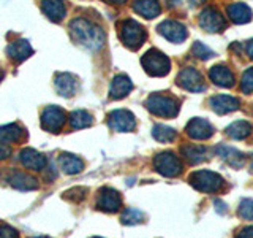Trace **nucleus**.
I'll use <instances>...</instances> for the list:
<instances>
[{"mask_svg":"<svg viewBox=\"0 0 253 238\" xmlns=\"http://www.w3.org/2000/svg\"><path fill=\"white\" fill-rule=\"evenodd\" d=\"M70 32L71 37L76 43H79L81 46L87 48L90 51H98L105 45L106 35L103 29L97 24L90 22L89 19L84 18H76L71 21L70 24Z\"/></svg>","mask_w":253,"mask_h":238,"instance_id":"nucleus-1","label":"nucleus"},{"mask_svg":"<svg viewBox=\"0 0 253 238\" xmlns=\"http://www.w3.org/2000/svg\"><path fill=\"white\" fill-rule=\"evenodd\" d=\"M119 34H121L122 43L133 51L139 50L147 37L144 27L134 19H125L119 24Z\"/></svg>","mask_w":253,"mask_h":238,"instance_id":"nucleus-2","label":"nucleus"},{"mask_svg":"<svg viewBox=\"0 0 253 238\" xmlns=\"http://www.w3.org/2000/svg\"><path fill=\"white\" fill-rule=\"evenodd\" d=\"M146 107L150 113L160 118H174L179 113V102L163 94H152L146 100Z\"/></svg>","mask_w":253,"mask_h":238,"instance_id":"nucleus-3","label":"nucleus"},{"mask_svg":"<svg viewBox=\"0 0 253 238\" xmlns=\"http://www.w3.org/2000/svg\"><path fill=\"white\" fill-rule=\"evenodd\" d=\"M188 182L195 189L201 190V192H208V194L218 192V190L225 184L223 178H221L218 173H213V172H209V170L193 172L188 177Z\"/></svg>","mask_w":253,"mask_h":238,"instance_id":"nucleus-4","label":"nucleus"},{"mask_svg":"<svg viewBox=\"0 0 253 238\" xmlns=\"http://www.w3.org/2000/svg\"><path fill=\"white\" fill-rule=\"evenodd\" d=\"M141 63L150 76H165L169 73L171 68L169 59L158 50H149L142 56Z\"/></svg>","mask_w":253,"mask_h":238,"instance_id":"nucleus-5","label":"nucleus"},{"mask_svg":"<svg viewBox=\"0 0 253 238\" xmlns=\"http://www.w3.org/2000/svg\"><path fill=\"white\" fill-rule=\"evenodd\" d=\"M154 167L158 173L168 178L177 177L182 172V162L179 161V157L176 154L171 153V151H165V153L157 154L154 159Z\"/></svg>","mask_w":253,"mask_h":238,"instance_id":"nucleus-6","label":"nucleus"},{"mask_svg":"<svg viewBox=\"0 0 253 238\" xmlns=\"http://www.w3.org/2000/svg\"><path fill=\"white\" fill-rule=\"evenodd\" d=\"M108 124L116 132H131L136 127V119L128 110H114L108 115Z\"/></svg>","mask_w":253,"mask_h":238,"instance_id":"nucleus-7","label":"nucleus"},{"mask_svg":"<svg viewBox=\"0 0 253 238\" xmlns=\"http://www.w3.org/2000/svg\"><path fill=\"white\" fill-rule=\"evenodd\" d=\"M177 84L190 92H203L206 89L203 75L193 67L180 70V73L177 75Z\"/></svg>","mask_w":253,"mask_h":238,"instance_id":"nucleus-8","label":"nucleus"},{"mask_svg":"<svg viewBox=\"0 0 253 238\" xmlns=\"http://www.w3.org/2000/svg\"><path fill=\"white\" fill-rule=\"evenodd\" d=\"M97 208L105 213H117L122 208V198L113 187H101L97 197Z\"/></svg>","mask_w":253,"mask_h":238,"instance_id":"nucleus-9","label":"nucleus"},{"mask_svg":"<svg viewBox=\"0 0 253 238\" xmlns=\"http://www.w3.org/2000/svg\"><path fill=\"white\" fill-rule=\"evenodd\" d=\"M67 121L65 111L59 107H47L42 115V127L47 132H59Z\"/></svg>","mask_w":253,"mask_h":238,"instance_id":"nucleus-10","label":"nucleus"},{"mask_svg":"<svg viewBox=\"0 0 253 238\" xmlns=\"http://www.w3.org/2000/svg\"><path fill=\"white\" fill-rule=\"evenodd\" d=\"M200 26L206 30V32H221L226 26V21L223 16L220 14V11H217L215 8H204L200 14Z\"/></svg>","mask_w":253,"mask_h":238,"instance_id":"nucleus-11","label":"nucleus"},{"mask_svg":"<svg viewBox=\"0 0 253 238\" xmlns=\"http://www.w3.org/2000/svg\"><path fill=\"white\" fill-rule=\"evenodd\" d=\"M158 32L172 43H182L187 38V29L184 24H180L177 21H163L160 26H158Z\"/></svg>","mask_w":253,"mask_h":238,"instance_id":"nucleus-12","label":"nucleus"},{"mask_svg":"<svg viewBox=\"0 0 253 238\" xmlns=\"http://www.w3.org/2000/svg\"><path fill=\"white\" fill-rule=\"evenodd\" d=\"M187 133L190 138L193 140H208L213 135V127L208 121V119L203 118H193L192 121L187 124Z\"/></svg>","mask_w":253,"mask_h":238,"instance_id":"nucleus-13","label":"nucleus"},{"mask_svg":"<svg viewBox=\"0 0 253 238\" xmlns=\"http://www.w3.org/2000/svg\"><path fill=\"white\" fill-rule=\"evenodd\" d=\"M19 161L22 162V165L26 167V169H30V170H43L47 165V159L42 153H38L37 149H32V148H24L21 151Z\"/></svg>","mask_w":253,"mask_h":238,"instance_id":"nucleus-14","label":"nucleus"},{"mask_svg":"<svg viewBox=\"0 0 253 238\" xmlns=\"http://www.w3.org/2000/svg\"><path fill=\"white\" fill-rule=\"evenodd\" d=\"M209 103L217 115L231 113V111H236L241 107L239 100H237L236 97H231V95H213V97L209 100Z\"/></svg>","mask_w":253,"mask_h":238,"instance_id":"nucleus-15","label":"nucleus"},{"mask_svg":"<svg viewBox=\"0 0 253 238\" xmlns=\"http://www.w3.org/2000/svg\"><path fill=\"white\" fill-rule=\"evenodd\" d=\"M55 89L62 97H73L78 91V79L71 73H59L55 76Z\"/></svg>","mask_w":253,"mask_h":238,"instance_id":"nucleus-16","label":"nucleus"},{"mask_svg":"<svg viewBox=\"0 0 253 238\" xmlns=\"http://www.w3.org/2000/svg\"><path fill=\"white\" fill-rule=\"evenodd\" d=\"M133 89V83L131 79L126 75H117L114 76V79L111 81V87H109V97L119 100L124 99L126 94L131 92Z\"/></svg>","mask_w":253,"mask_h":238,"instance_id":"nucleus-17","label":"nucleus"},{"mask_svg":"<svg viewBox=\"0 0 253 238\" xmlns=\"http://www.w3.org/2000/svg\"><path fill=\"white\" fill-rule=\"evenodd\" d=\"M42 10L54 22L62 21L67 14V6L63 0H42Z\"/></svg>","mask_w":253,"mask_h":238,"instance_id":"nucleus-18","label":"nucleus"},{"mask_svg":"<svg viewBox=\"0 0 253 238\" xmlns=\"http://www.w3.org/2000/svg\"><path fill=\"white\" fill-rule=\"evenodd\" d=\"M32 53H34V50H32V46L27 40H16V42H11L6 46V54L10 56L14 62L26 60L27 58H30Z\"/></svg>","mask_w":253,"mask_h":238,"instance_id":"nucleus-19","label":"nucleus"},{"mask_svg":"<svg viewBox=\"0 0 253 238\" xmlns=\"http://www.w3.org/2000/svg\"><path fill=\"white\" fill-rule=\"evenodd\" d=\"M133 10L139 16L146 19H154L162 13V8L158 0H134L133 2Z\"/></svg>","mask_w":253,"mask_h":238,"instance_id":"nucleus-20","label":"nucleus"},{"mask_svg":"<svg viewBox=\"0 0 253 238\" xmlns=\"http://www.w3.org/2000/svg\"><path fill=\"white\" fill-rule=\"evenodd\" d=\"M215 153L223 159L229 167H233V169H241V167L244 165V154L241 153V151H237L236 148L220 145L215 148Z\"/></svg>","mask_w":253,"mask_h":238,"instance_id":"nucleus-21","label":"nucleus"},{"mask_svg":"<svg viewBox=\"0 0 253 238\" xmlns=\"http://www.w3.org/2000/svg\"><path fill=\"white\" fill-rule=\"evenodd\" d=\"M209 76L213 83L220 87H231L234 86V75L233 71L225 65H215L209 71Z\"/></svg>","mask_w":253,"mask_h":238,"instance_id":"nucleus-22","label":"nucleus"},{"mask_svg":"<svg viewBox=\"0 0 253 238\" xmlns=\"http://www.w3.org/2000/svg\"><path fill=\"white\" fill-rule=\"evenodd\" d=\"M8 182H10L14 189H19V190H34L38 187V181L24 172H14L13 175H10V177H8Z\"/></svg>","mask_w":253,"mask_h":238,"instance_id":"nucleus-23","label":"nucleus"},{"mask_svg":"<svg viewBox=\"0 0 253 238\" xmlns=\"http://www.w3.org/2000/svg\"><path fill=\"white\" fill-rule=\"evenodd\" d=\"M57 162H59V167L63 170V173H67V175H78L84 169V162L81 159L68 153L60 154Z\"/></svg>","mask_w":253,"mask_h":238,"instance_id":"nucleus-24","label":"nucleus"},{"mask_svg":"<svg viewBox=\"0 0 253 238\" xmlns=\"http://www.w3.org/2000/svg\"><path fill=\"white\" fill-rule=\"evenodd\" d=\"M228 16L234 24H247L252 19V10L245 3H233L228 6Z\"/></svg>","mask_w":253,"mask_h":238,"instance_id":"nucleus-25","label":"nucleus"},{"mask_svg":"<svg viewBox=\"0 0 253 238\" xmlns=\"http://www.w3.org/2000/svg\"><path fill=\"white\" fill-rule=\"evenodd\" d=\"M182 154L188 161V164L196 165L208 159V149L201 145H185L182 146Z\"/></svg>","mask_w":253,"mask_h":238,"instance_id":"nucleus-26","label":"nucleus"},{"mask_svg":"<svg viewBox=\"0 0 253 238\" xmlns=\"http://www.w3.org/2000/svg\"><path fill=\"white\" fill-rule=\"evenodd\" d=\"M252 124L247 121H236L229 127H226V133L234 140H245L252 133Z\"/></svg>","mask_w":253,"mask_h":238,"instance_id":"nucleus-27","label":"nucleus"},{"mask_svg":"<svg viewBox=\"0 0 253 238\" xmlns=\"http://www.w3.org/2000/svg\"><path fill=\"white\" fill-rule=\"evenodd\" d=\"M22 129L18 124H6L0 125V141L2 143H16L21 140Z\"/></svg>","mask_w":253,"mask_h":238,"instance_id":"nucleus-28","label":"nucleus"},{"mask_svg":"<svg viewBox=\"0 0 253 238\" xmlns=\"http://www.w3.org/2000/svg\"><path fill=\"white\" fill-rule=\"evenodd\" d=\"M93 122V118L90 113H87L84 110H78L73 111L70 116V124L73 129H85V127H90Z\"/></svg>","mask_w":253,"mask_h":238,"instance_id":"nucleus-29","label":"nucleus"},{"mask_svg":"<svg viewBox=\"0 0 253 238\" xmlns=\"http://www.w3.org/2000/svg\"><path fill=\"white\" fill-rule=\"evenodd\" d=\"M152 137L160 143H169L176 138V130L171 129V127H168V125L157 124L152 129Z\"/></svg>","mask_w":253,"mask_h":238,"instance_id":"nucleus-30","label":"nucleus"},{"mask_svg":"<svg viewBox=\"0 0 253 238\" xmlns=\"http://www.w3.org/2000/svg\"><path fill=\"white\" fill-rule=\"evenodd\" d=\"M121 221L122 224L125 226H134V224H141L142 221H144V214H142L139 210L136 208H126L122 216H121Z\"/></svg>","mask_w":253,"mask_h":238,"instance_id":"nucleus-31","label":"nucleus"},{"mask_svg":"<svg viewBox=\"0 0 253 238\" xmlns=\"http://www.w3.org/2000/svg\"><path fill=\"white\" fill-rule=\"evenodd\" d=\"M192 53H193V56H196V58L201 59V60H208V59H211V58L215 56L212 50H209V48L206 45H203L201 42H195L193 43Z\"/></svg>","mask_w":253,"mask_h":238,"instance_id":"nucleus-32","label":"nucleus"},{"mask_svg":"<svg viewBox=\"0 0 253 238\" xmlns=\"http://www.w3.org/2000/svg\"><path fill=\"white\" fill-rule=\"evenodd\" d=\"M239 216L242 219L253 221V200L252 198H242L239 203Z\"/></svg>","mask_w":253,"mask_h":238,"instance_id":"nucleus-33","label":"nucleus"},{"mask_svg":"<svg viewBox=\"0 0 253 238\" xmlns=\"http://www.w3.org/2000/svg\"><path fill=\"white\" fill-rule=\"evenodd\" d=\"M241 91L244 94H252L253 92V67L244 71L242 79H241Z\"/></svg>","mask_w":253,"mask_h":238,"instance_id":"nucleus-34","label":"nucleus"},{"mask_svg":"<svg viewBox=\"0 0 253 238\" xmlns=\"http://www.w3.org/2000/svg\"><path fill=\"white\" fill-rule=\"evenodd\" d=\"M0 238H19L18 232L10 226H0Z\"/></svg>","mask_w":253,"mask_h":238,"instance_id":"nucleus-35","label":"nucleus"},{"mask_svg":"<svg viewBox=\"0 0 253 238\" xmlns=\"http://www.w3.org/2000/svg\"><path fill=\"white\" fill-rule=\"evenodd\" d=\"M236 238H253V226H247L237 232Z\"/></svg>","mask_w":253,"mask_h":238,"instance_id":"nucleus-36","label":"nucleus"},{"mask_svg":"<svg viewBox=\"0 0 253 238\" xmlns=\"http://www.w3.org/2000/svg\"><path fill=\"white\" fill-rule=\"evenodd\" d=\"M10 154H11V149L6 145H2V143H0V161H2V159H6Z\"/></svg>","mask_w":253,"mask_h":238,"instance_id":"nucleus-37","label":"nucleus"},{"mask_svg":"<svg viewBox=\"0 0 253 238\" xmlns=\"http://www.w3.org/2000/svg\"><path fill=\"white\" fill-rule=\"evenodd\" d=\"M215 208H217V211L220 213V214H223V213H226V205L221 202V200H215Z\"/></svg>","mask_w":253,"mask_h":238,"instance_id":"nucleus-38","label":"nucleus"},{"mask_svg":"<svg viewBox=\"0 0 253 238\" xmlns=\"http://www.w3.org/2000/svg\"><path fill=\"white\" fill-rule=\"evenodd\" d=\"M247 54L253 59V40H250V42L247 43Z\"/></svg>","mask_w":253,"mask_h":238,"instance_id":"nucleus-39","label":"nucleus"},{"mask_svg":"<svg viewBox=\"0 0 253 238\" xmlns=\"http://www.w3.org/2000/svg\"><path fill=\"white\" fill-rule=\"evenodd\" d=\"M105 2H108V3H124L125 0H105Z\"/></svg>","mask_w":253,"mask_h":238,"instance_id":"nucleus-40","label":"nucleus"},{"mask_svg":"<svg viewBox=\"0 0 253 238\" xmlns=\"http://www.w3.org/2000/svg\"><path fill=\"white\" fill-rule=\"evenodd\" d=\"M2 78H3V70L0 68V79H2Z\"/></svg>","mask_w":253,"mask_h":238,"instance_id":"nucleus-41","label":"nucleus"},{"mask_svg":"<svg viewBox=\"0 0 253 238\" xmlns=\"http://www.w3.org/2000/svg\"><path fill=\"white\" fill-rule=\"evenodd\" d=\"M35 238H49V237H35Z\"/></svg>","mask_w":253,"mask_h":238,"instance_id":"nucleus-42","label":"nucleus"},{"mask_svg":"<svg viewBox=\"0 0 253 238\" xmlns=\"http://www.w3.org/2000/svg\"><path fill=\"white\" fill-rule=\"evenodd\" d=\"M93 238H101V237H93Z\"/></svg>","mask_w":253,"mask_h":238,"instance_id":"nucleus-43","label":"nucleus"}]
</instances>
